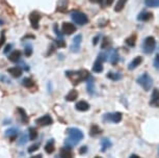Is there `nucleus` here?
Listing matches in <instances>:
<instances>
[{"mask_svg": "<svg viewBox=\"0 0 159 158\" xmlns=\"http://www.w3.org/2000/svg\"><path fill=\"white\" fill-rule=\"evenodd\" d=\"M40 149V145L39 144H34V145H32L30 146V147L28 148V153H34V152H35L37 150H39Z\"/></svg>", "mask_w": 159, "mask_h": 158, "instance_id": "nucleus-37", "label": "nucleus"}, {"mask_svg": "<svg viewBox=\"0 0 159 158\" xmlns=\"http://www.w3.org/2000/svg\"><path fill=\"white\" fill-rule=\"evenodd\" d=\"M32 52H34V47H32V45L26 44L25 47H24V54L29 57V56L32 54Z\"/></svg>", "mask_w": 159, "mask_h": 158, "instance_id": "nucleus-32", "label": "nucleus"}, {"mask_svg": "<svg viewBox=\"0 0 159 158\" xmlns=\"http://www.w3.org/2000/svg\"><path fill=\"white\" fill-rule=\"evenodd\" d=\"M4 41H5V38H4V31L1 32V37H0V48H1V46L4 44Z\"/></svg>", "mask_w": 159, "mask_h": 158, "instance_id": "nucleus-43", "label": "nucleus"}, {"mask_svg": "<svg viewBox=\"0 0 159 158\" xmlns=\"http://www.w3.org/2000/svg\"><path fill=\"white\" fill-rule=\"evenodd\" d=\"M129 158H140V157H139V156H137V155H135V154H132Z\"/></svg>", "mask_w": 159, "mask_h": 158, "instance_id": "nucleus-48", "label": "nucleus"}, {"mask_svg": "<svg viewBox=\"0 0 159 158\" xmlns=\"http://www.w3.org/2000/svg\"><path fill=\"white\" fill-rule=\"evenodd\" d=\"M110 62H111L112 65H116L118 64V61H120V56H119V53H118V50L116 49H113L111 53H110Z\"/></svg>", "mask_w": 159, "mask_h": 158, "instance_id": "nucleus-23", "label": "nucleus"}, {"mask_svg": "<svg viewBox=\"0 0 159 158\" xmlns=\"http://www.w3.org/2000/svg\"><path fill=\"white\" fill-rule=\"evenodd\" d=\"M75 31H76V27H75L74 24H72V23H70V22L62 23V25H61V32L62 34L70 35L72 34H74Z\"/></svg>", "mask_w": 159, "mask_h": 158, "instance_id": "nucleus-9", "label": "nucleus"}, {"mask_svg": "<svg viewBox=\"0 0 159 158\" xmlns=\"http://www.w3.org/2000/svg\"><path fill=\"white\" fill-rule=\"evenodd\" d=\"M84 135L83 132L77 128H69L68 129V138L65 141V147L72 149L75 147L80 141H82Z\"/></svg>", "mask_w": 159, "mask_h": 158, "instance_id": "nucleus-1", "label": "nucleus"}, {"mask_svg": "<svg viewBox=\"0 0 159 158\" xmlns=\"http://www.w3.org/2000/svg\"><path fill=\"white\" fill-rule=\"evenodd\" d=\"M55 44L58 48H65L66 47V42L64 41V38H56Z\"/></svg>", "mask_w": 159, "mask_h": 158, "instance_id": "nucleus-35", "label": "nucleus"}, {"mask_svg": "<svg viewBox=\"0 0 159 158\" xmlns=\"http://www.w3.org/2000/svg\"><path fill=\"white\" fill-rule=\"evenodd\" d=\"M156 48V41L153 37H148L145 38L143 44V52L147 53V54H150L155 50Z\"/></svg>", "mask_w": 159, "mask_h": 158, "instance_id": "nucleus-5", "label": "nucleus"}, {"mask_svg": "<svg viewBox=\"0 0 159 158\" xmlns=\"http://www.w3.org/2000/svg\"><path fill=\"white\" fill-rule=\"evenodd\" d=\"M113 3V0H105V4L107 5V7H110Z\"/></svg>", "mask_w": 159, "mask_h": 158, "instance_id": "nucleus-45", "label": "nucleus"}, {"mask_svg": "<svg viewBox=\"0 0 159 158\" xmlns=\"http://www.w3.org/2000/svg\"><path fill=\"white\" fill-rule=\"evenodd\" d=\"M71 18L76 24L78 25H85L89 23V18L88 16L79 11H73L71 13Z\"/></svg>", "mask_w": 159, "mask_h": 158, "instance_id": "nucleus-4", "label": "nucleus"}, {"mask_svg": "<svg viewBox=\"0 0 159 158\" xmlns=\"http://www.w3.org/2000/svg\"><path fill=\"white\" fill-rule=\"evenodd\" d=\"M143 62V57L142 56H136L135 58H133L132 59V61L128 65V69L129 70H133V69H135V68H137L139 65L142 64Z\"/></svg>", "mask_w": 159, "mask_h": 158, "instance_id": "nucleus-18", "label": "nucleus"}, {"mask_svg": "<svg viewBox=\"0 0 159 158\" xmlns=\"http://www.w3.org/2000/svg\"><path fill=\"white\" fill-rule=\"evenodd\" d=\"M86 152H88V147H86V146H82V147L79 149V153L81 155L85 154Z\"/></svg>", "mask_w": 159, "mask_h": 158, "instance_id": "nucleus-42", "label": "nucleus"}, {"mask_svg": "<svg viewBox=\"0 0 159 158\" xmlns=\"http://www.w3.org/2000/svg\"><path fill=\"white\" fill-rule=\"evenodd\" d=\"M30 158H43V156H42L41 154H39V155H35V156H32Z\"/></svg>", "mask_w": 159, "mask_h": 158, "instance_id": "nucleus-47", "label": "nucleus"}, {"mask_svg": "<svg viewBox=\"0 0 159 158\" xmlns=\"http://www.w3.org/2000/svg\"><path fill=\"white\" fill-rule=\"evenodd\" d=\"M78 98V92L76 89H72V91L69 93L67 96H66V100L69 101V102H73Z\"/></svg>", "mask_w": 159, "mask_h": 158, "instance_id": "nucleus-24", "label": "nucleus"}, {"mask_svg": "<svg viewBox=\"0 0 159 158\" xmlns=\"http://www.w3.org/2000/svg\"><path fill=\"white\" fill-rule=\"evenodd\" d=\"M81 41H82V35L81 34H77L76 37L73 38V44H72V46H71V51H73V52L79 51Z\"/></svg>", "mask_w": 159, "mask_h": 158, "instance_id": "nucleus-10", "label": "nucleus"}, {"mask_svg": "<svg viewBox=\"0 0 159 158\" xmlns=\"http://www.w3.org/2000/svg\"><path fill=\"white\" fill-rule=\"evenodd\" d=\"M0 81H2V82H5V83H11V80L8 79L7 76H4V75H1V74H0Z\"/></svg>", "mask_w": 159, "mask_h": 158, "instance_id": "nucleus-40", "label": "nucleus"}, {"mask_svg": "<svg viewBox=\"0 0 159 158\" xmlns=\"http://www.w3.org/2000/svg\"><path fill=\"white\" fill-rule=\"evenodd\" d=\"M101 133H102V130L100 129V127H99L98 125H92L91 129H89V134H91V136H97Z\"/></svg>", "mask_w": 159, "mask_h": 158, "instance_id": "nucleus-26", "label": "nucleus"}, {"mask_svg": "<svg viewBox=\"0 0 159 158\" xmlns=\"http://www.w3.org/2000/svg\"><path fill=\"white\" fill-rule=\"evenodd\" d=\"M28 139H29V136L27 135L26 133H22L20 135V138H19V139H18V146H24L26 144V142H28Z\"/></svg>", "mask_w": 159, "mask_h": 158, "instance_id": "nucleus-29", "label": "nucleus"}, {"mask_svg": "<svg viewBox=\"0 0 159 158\" xmlns=\"http://www.w3.org/2000/svg\"><path fill=\"white\" fill-rule=\"evenodd\" d=\"M145 3L150 7H159V0H145Z\"/></svg>", "mask_w": 159, "mask_h": 158, "instance_id": "nucleus-34", "label": "nucleus"}, {"mask_svg": "<svg viewBox=\"0 0 159 158\" xmlns=\"http://www.w3.org/2000/svg\"><path fill=\"white\" fill-rule=\"evenodd\" d=\"M11 47H13V45H11V44H7V46H5V48H4V54H7L8 55V53H10Z\"/></svg>", "mask_w": 159, "mask_h": 158, "instance_id": "nucleus-41", "label": "nucleus"}, {"mask_svg": "<svg viewBox=\"0 0 159 158\" xmlns=\"http://www.w3.org/2000/svg\"><path fill=\"white\" fill-rule=\"evenodd\" d=\"M37 125L41 127H45V126H50L51 124L53 123V119L51 118L50 115H45L43 117L39 118L37 121H35Z\"/></svg>", "mask_w": 159, "mask_h": 158, "instance_id": "nucleus-8", "label": "nucleus"}, {"mask_svg": "<svg viewBox=\"0 0 159 158\" xmlns=\"http://www.w3.org/2000/svg\"><path fill=\"white\" fill-rule=\"evenodd\" d=\"M22 84L25 86L26 88H32V86L34 85V80H32L31 78L26 77V78H24L22 80Z\"/></svg>", "mask_w": 159, "mask_h": 158, "instance_id": "nucleus-30", "label": "nucleus"}, {"mask_svg": "<svg viewBox=\"0 0 159 158\" xmlns=\"http://www.w3.org/2000/svg\"><path fill=\"white\" fill-rule=\"evenodd\" d=\"M59 156H61V158H73V153H72V150L70 148L64 147L61 149Z\"/></svg>", "mask_w": 159, "mask_h": 158, "instance_id": "nucleus-19", "label": "nucleus"}, {"mask_svg": "<svg viewBox=\"0 0 159 158\" xmlns=\"http://www.w3.org/2000/svg\"><path fill=\"white\" fill-rule=\"evenodd\" d=\"M103 71V61H100L99 58L96 59L94 65H93V72L95 73H102Z\"/></svg>", "mask_w": 159, "mask_h": 158, "instance_id": "nucleus-21", "label": "nucleus"}, {"mask_svg": "<svg viewBox=\"0 0 159 158\" xmlns=\"http://www.w3.org/2000/svg\"><path fill=\"white\" fill-rule=\"evenodd\" d=\"M18 133H19V130H18L17 127H11V128H8V129L5 130L4 132V135L10 138L11 139H14L17 138Z\"/></svg>", "mask_w": 159, "mask_h": 158, "instance_id": "nucleus-14", "label": "nucleus"}, {"mask_svg": "<svg viewBox=\"0 0 159 158\" xmlns=\"http://www.w3.org/2000/svg\"><path fill=\"white\" fill-rule=\"evenodd\" d=\"M89 1L93 2V3H102L103 0H89Z\"/></svg>", "mask_w": 159, "mask_h": 158, "instance_id": "nucleus-46", "label": "nucleus"}, {"mask_svg": "<svg viewBox=\"0 0 159 158\" xmlns=\"http://www.w3.org/2000/svg\"><path fill=\"white\" fill-rule=\"evenodd\" d=\"M21 54H22V53H21L20 50H14V51H11L10 54L7 55V57H8V59H10L11 61L18 62L20 61Z\"/></svg>", "mask_w": 159, "mask_h": 158, "instance_id": "nucleus-16", "label": "nucleus"}, {"mask_svg": "<svg viewBox=\"0 0 159 158\" xmlns=\"http://www.w3.org/2000/svg\"><path fill=\"white\" fill-rule=\"evenodd\" d=\"M95 158H102V157H100V156H97V157H95Z\"/></svg>", "mask_w": 159, "mask_h": 158, "instance_id": "nucleus-49", "label": "nucleus"}, {"mask_svg": "<svg viewBox=\"0 0 159 158\" xmlns=\"http://www.w3.org/2000/svg\"><path fill=\"white\" fill-rule=\"evenodd\" d=\"M17 111H18V114H19V115H20L21 123L24 124V125L28 124V120H29V119H28L27 114H26L25 109L22 108V107H18V108H17Z\"/></svg>", "mask_w": 159, "mask_h": 158, "instance_id": "nucleus-13", "label": "nucleus"}, {"mask_svg": "<svg viewBox=\"0 0 159 158\" xmlns=\"http://www.w3.org/2000/svg\"><path fill=\"white\" fill-rule=\"evenodd\" d=\"M55 150L54 147V139H49L47 142L46 146H45V151L47 152V154H52Z\"/></svg>", "mask_w": 159, "mask_h": 158, "instance_id": "nucleus-22", "label": "nucleus"}, {"mask_svg": "<svg viewBox=\"0 0 159 158\" xmlns=\"http://www.w3.org/2000/svg\"><path fill=\"white\" fill-rule=\"evenodd\" d=\"M137 83L145 89V91H150L153 86V79L148 73H143L142 76L137 78Z\"/></svg>", "mask_w": 159, "mask_h": 158, "instance_id": "nucleus-3", "label": "nucleus"}, {"mask_svg": "<svg viewBox=\"0 0 159 158\" xmlns=\"http://www.w3.org/2000/svg\"><path fill=\"white\" fill-rule=\"evenodd\" d=\"M88 92L89 94H94V78L91 76L89 79H88Z\"/></svg>", "mask_w": 159, "mask_h": 158, "instance_id": "nucleus-33", "label": "nucleus"}, {"mask_svg": "<svg viewBox=\"0 0 159 158\" xmlns=\"http://www.w3.org/2000/svg\"><path fill=\"white\" fill-rule=\"evenodd\" d=\"M89 107H91L89 104L84 100H81L75 104V108H76L78 111H88L89 109Z\"/></svg>", "mask_w": 159, "mask_h": 158, "instance_id": "nucleus-12", "label": "nucleus"}, {"mask_svg": "<svg viewBox=\"0 0 159 158\" xmlns=\"http://www.w3.org/2000/svg\"><path fill=\"white\" fill-rule=\"evenodd\" d=\"M8 73L11 74L14 78H19V77L22 76L23 73V69L20 67H14V68H10L8 69Z\"/></svg>", "mask_w": 159, "mask_h": 158, "instance_id": "nucleus-15", "label": "nucleus"}, {"mask_svg": "<svg viewBox=\"0 0 159 158\" xmlns=\"http://www.w3.org/2000/svg\"><path fill=\"white\" fill-rule=\"evenodd\" d=\"M126 2H127V0H119L118 3L116 4L115 7V11H116V13H119V11H121L123 8H124Z\"/></svg>", "mask_w": 159, "mask_h": 158, "instance_id": "nucleus-31", "label": "nucleus"}, {"mask_svg": "<svg viewBox=\"0 0 159 158\" xmlns=\"http://www.w3.org/2000/svg\"><path fill=\"white\" fill-rule=\"evenodd\" d=\"M135 42H136V35L135 34H132L129 38H126L125 43H126V45H127V46L131 47V48H132V47L135 46Z\"/></svg>", "mask_w": 159, "mask_h": 158, "instance_id": "nucleus-27", "label": "nucleus"}, {"mask_svg": "<svg viewBox=\"0 0 159 158\" xmlns=\"http://www.w3.org/2000/svg\"><path fill=\"white\" fill-rule=\"evenodd\" d=\"M154 67L156 68V69H159V54H157L155 56V58H154Z\"/></svg>", "mask_w": 159, "mask_h": 158, "instance_id": "nucleus-39", "label": "nucleus"}, {"mask_svg": "<svg viewBox=\"0 0 159 158\" xmlns=\"http://www.w3.org/2000/svg\"><path fill=\"white\" fill-rule=\"evenodd\" d=\"M38 135H39V133H38V131L35 128H34V127L29 128L28 129V136H29V139H30V141H34V139H37Z\"/></svg>", "mask_w": 159, "mask_h": 158, "instance_id": "nucleus-28", "label": "nucleus"}, {"mask_svg": "<svg viewBox=\"0 0 159 158\" xmlns=\"http://www.w3.org/2000/svg\"><path fill=\"white\" fill-rule=\"evenodd\" d=\"M110 46V40L108 38H104V41L102 43V49H107Z\"/></svg>", "mask_w": 159, "mask_h": 158, "instance_id": "nucleus-36", "label": "nucleus"}, {"mask_svg": "<svg viewBox=\"0 0 159 158\" xmlns=\"http://www.w3.org/2000/svg\"><path fill=\"white\" fill-rule=\"evenodd\" d=\"M40 20H41V15L38 11H32L29 15V21L34 29H39L40 27Z\"/></svg>", "mask_w": 159, "mask_h": 158, "instance_id": "nucleus-7", "label": "nucleus"}, {"mask_svg": "<svg viewBox=\"0 0 159 158\" xmlns=\"http://www.w3.org/2000/svg\"><path fill=\"white\" fill-rule=\"evenodd\" d=\"M99 40H100V35H96V37L94 38V40H93V44L94 45H97Z\"/></svg>", "mask_w": 159, "mask_h": 158, "instance_id": "nucleus-44", "label": "nucleus"}, {"mask_svg": "<svg viewBox=\"0 0 159 158\" xmlns=\"http://www.w3.org/2000/svg\"><path fill=\"white\" fill-rule=\"evenodd\" d=\"M111 146H112V142L109 138H104L101 139V151L102 152L107 151L110 147H111Z\"/></svg>", "mask_w": 159, "mask_h": 158, "instance_id": "nucleus-20", "label": "nucleus"}, {"mask_svg": "<svg viewBox=\"0 0 159 158\" xmlns=\"http://www.w3.org/2000/svg\"><path fill=\"white\" fill-rule=\"evenodd\" d=\"M107 78L110 80H113V81H119L123 78V75L121 73H116V72H109L107 74Z\"/></svg>", "mask_w": 159, "mask_h": 158, "instance_id": "nucleus-25", "label": "nucleus"}, {"mask_svg": "<svg viewBox=\"0 0 159 158\" xmlns=\"http://www.w3.org/2000/svg\"><path fill=\"white\" fill-rule=\"evenodd\" d=\"M123 115L122 112H113V114H106L103 115V120L104 122H110V123H116L118 124L122 121Z\"/></svg>", "mask_w": 159, "mask_h": 158, "instance_id": "nucleus-6", "label": "nucleus"}, {"mask_svg": "<svg viewBox=\"0 0 159 158\" xmlns=\"http://www.w3.org/2000/svg\"><path fill=\"white\" fill-rule=\"evenodd\" d=\"M17 64H20L21 65V68L23 69V71H28L29 70V67L27 65L25 64V61H19L17 62Z\"/></svg>", "mask_w": 159, "mask_h": 158, "instance_id": "nucleus-38", "label": "nucleus"}, {"mask_svg": "<svg viewBox=\"0 0 159 158\" xmlns=\"http://www.w3.org/2000/svg\"><path fill=\"white\" fill-rule=\"evenodd\" d=\"M66 75L69 79L71 80V82L74 85H77L78 83L88 80L91 75H89V71L86 70H80V71H67Z\"/></svg>", "mask_w": 159, "mask_h": 158, "instance_id": "nucleus-2", "label": "nucleus"}, {"mask_svg": "<svg viewBox=\"0 0 159 158\" xmlns=\"http://www.w3.org/2000/svg\"><path fill=\"white\" fill-rule=\"evenodd\" d=\"M153 18V15L150 13V11H143L139 16H137V20L139 21H143V22H147V21L151 20Z\"/></svg>", "mask_w": 159, "mask_h": 158, "instance_id": "nucleus-17", "label": "nucleus"}, {"mask_svg": "<svg viewBox=\"0 0 159 158\" xmlns=\"http://www.w3.org/2000/svg\"><path fill=\"white\" fill-rule=\"evenodd\" d=\"M150 105L153 107H159V89L155 88L153 91L151 100H150Z\"/></svg>", "mask_w": 159, "mask_h": 158, "instance_id": "nucleus-11", "label": "nucleus"}]
</instances>
